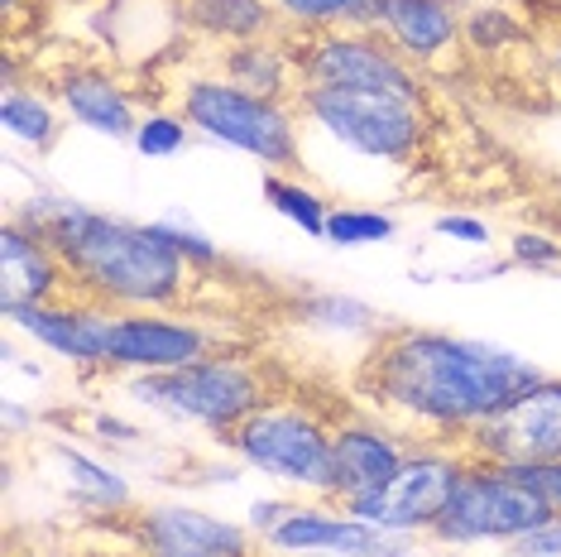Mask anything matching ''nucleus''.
Segmentation results:
<instances>
[{
    "label": "nucleus",
    "instance_id": "obj_17",
    "mask_svg": "<svg viewBox=\"0 0 561 557\" xmlns=\"http://www.w3.org/2000/svg\"><path fill=\"white\" fill-rule=\"evenodd\" d=\"M461 24H466V10L456 0H389L379 34H385L399 58H408L413 68H427L446 48H456Z\"/></svg>",
    "mask_w": 561,
    "mask_h": 557
},
{
    "label": "nucleus",
    "instance_id": "obj_26",
    "mask_svg": "<svg viewBox=\"0 0 561 557\" xmlns=\"http://www.w3.org/2000/svg\"><path fill=\"white\" fill-rule=\"evenodd\" d=\"M393 236V217L369 207H331L327 217V240L331 246H379Z\"/></svg>",
    "mask_w": 561,
    "mask_h": 557
},
{
    "label": "nucleus",
    "instance_id": "obj_33",
    "mask_svg": "<svg viewBox=\"0 0 561 557\" xmlns=\"http://www.w3.org/2000/svg\"><path fill=\"white\" fill-rule=\"evenodd\" d=\"M432 231L437 236H451V240H466V246H484L490 240V226L480 217H461V212H446V217L432 221Z\"/></svg>",
    "mask_w": 561,
    "mask_h": 557
},
{
    "label": "nucleus",
    "instance_id": "obj_14",
    "mask_svg": "<svg viewBox=\"0 0 561 557\" xmlns=\"http://www.w3.org/2000/svg\"><path fill=\"white\" fill-rule=\"evenodd\" d=\"M20 332H30L34 341H44L48 351H58L72 365H92L106 371V341H111V308L82 298H58V303H30V308H10L5 312Z\"/></svg>",
    "mask_w": 561,
    "mask_h": 557
},
{
    "label": "nucleus",
    "instance_id": "obj_24",
    "mask_svg": "<svg viewBox=\"0 0 561 557\" xmlns=\"http://www.w3.org/2000/svg\"><path fill=\"white\" fill-rule=\"evenodd\" d=\"M302 318L317 322V327H327V332H365V337L379 332V312L365 308V303H355V298H341V294L302 298Z\"/></svg>",
    "mask_w": 561,
    "mask_h": 557
},
{
    "label": "nucleus",
    "instance_id": "obj_10",
    "mask_svg": "<svg viewBox=\"0 0 561 557\" xmlns=\"http://www.w3.org/2000/svg\"><path fill=\"white\" fill-rule=\"evenodd\" d=\"M461 452L470 462L494 466H542L561 462V379L542 375L533 389L508 399L480 428H470Z\"/></svg>",
    "mask_w": 561,
    "mask_h": 557
},
{
    "label": "nucleus",
    "instance_id": "obj_38",
    "mask_svg": "<svg viewBox=\"0 0 561 557\" xmlns=\"http://www.w3.org/2000/svg\"><path fill=\"white\" fill-rule=\"evenodd\" d=\"M145 557H169V553H145Z\"/></svg>",
    "mask_w": 561,
    "mask_h": 557
},
{
    "label": "nucleus",
    "instance_id": "obj_16",
    "mask_svg": "<svg viewBox=\"0 0 561 557\" xmlns=\"http://www.w3.org/2000/svg\"><path fill=\"white\" fill-rule=\"evenodd\" d=\"M336 504H298L274 534H264L274 553H336V557H385L389 548H399L389 534L351 519L346 510L331 514Z\"/></svg>",
    "mask_w": 561,
    "mask_h": 557
},
{
    "label": "nucleus",
    "instance_id": "obj_5",
    "mask_svg": "<svg viewBox=\"0 0 561 557\" xmlns=\"http://www.w3.org/2000/svg\"><path fill=\"white\" fill-rule=\"evenodd\" d=\"M130 395L139 403H149V409L202 423L221 437L245 423L254 409L278 399L260 371V361L226 356V351H216V356L197 361V365H183V371H169V375H135Z\"/></svg>",
    "mask_w": 561,
    "mask_h": 557
},
{
    "label": "nucleus",
    "instance_id": "obj_15",
    "mask_svg": "<svg viewBox=\"0 0 561 557\" xmlns=\"http://www.w3.org/2000/svg\"><path fill=\"white\" fill-rule=\"evenodd\" d=\"M68 264L39 231L20 226L15 217L0 231V312L30 308V303L68 298Z\"/></svg>",
    "mask_w": 561,
    "mask_h": 557
},
{
    "label": "nucleus",
    "instance_id": "obj_6",
    "mask_svg": "<svg viewBox=\"0 0 561 557\" xmlns=\"http://www.w3.org/2000/svg\"><path fill=\"white\" fill-rule=\"evenodd\" d=\"M557 510L518 471L494 462H470L456 480L442 519L432 524V538L466 548V543H514L533 528L552 524Z\"/></svg>",
    "mask_w": 561,
    "mask_h": 557
},
{
    "label": "nucleus",
    "instance_id": "obj_29",
    "mask_svg": "<svg viewBox=\"0 0 561 557\" xmlns=\"http://www.w3.org/2000/svg\"><path fill=\"white\" fill-rule=\"evenodd\" d=\"M163 231L173 236V246L183 250V255H187V264H193V270H202V274H207V270H221V264H226V255H221V250L211 246L207 236L197 231L193 221H183V217H163Z\"/></svg>",
    "mask_w": 561,
    "mask_h": 557
},
{
    "label": "nucleus",
    "instance_id": "obj_9",
    "mask_svg": "<svg viewBox=\"0 0 561 557\" xmlns=\"http://www.w3.org/2000/svg\"><path fill=\"white\" fill-rule=\"evenodd\" d=\"M461 471H466L461 447H451V442H413V452L403 457V466L393 471L389 486L369 490L360 500L336 504V510H346L351 519H360V524L379 528V534H389V538L432 534V524L442 519Z\"/></svg>",
    "mask_w": 561,
    "mask_h": 557
},
{
    "label": "nucleus",
    "instance_id": "obj_27",
    "mask_svg": "<svg viewBox=\"0 0 561 557\" xmlns=\"http://www.w3.org/2000/svg\"><path fill=\"white\" fill-rule=\"evenodd\" d=\"M187 125L178 111H149V116H139V130H135V149L149 159H169L178 149L187 145Z\"/></svg>",
    "mask_w": 561,
    "mask_h": 557
},
{
    "label": "nucleus",
    "instance_id": "obj_19",
    "mask_svg": "<svg viewBox=\"0 0 561 557\" xmlns=\"http://www.w3.org/2000/svg\"><path fill=\"white\" fill-rule=\"evenodd\" d=\"M221 78L236 82L240 92L270 96V101H288V106L302 92V72H298V58H293L288 34H270V39L231 44L221 54Z\"/></svg>",
    "mask_w": 561,
    "mask_h": 557
},
{
    "label": "nucleus",
    "instance_id": "obj_12",
    "mask_svg": "<svg viewBox=\"0 0 561 557\" xmlns=\"http://www.w3.org/2000/svg\"><path fill=\"white\" fill-rule=\"evenodd\" d=\"M408 452H413V442L385 428L379 418H369V413L341 418L336 437H331V500L327 504H346V500H360L369 490L389 486Z\"/></svg>",
    "mask_w": 561,
    "mask_h": 557
},
{
    "label": "nucleus",
    "instance_id": "obj_4",
    "mask_svg": "<svg viewBox=\"0 0 561 557\" xmlns=\"http://www.w3.org/2000/svg\"><path fill=\"white\" fill-rule=\"evenodd\" d=\"M341 418L317 413L308 399L278 395L264 409H254L245 423L231 428L226 442L240 462L260 466L288 486L308 490L317 500H331V437Z\"/></svg>",
    "mask_w": 561,
    "mask_h": 557
},
{
    "label": "nucleus",
    "instance_id": "obj_30",
    "mask_svg": "<svg viewBox=\"0 0 561 557\" xmlns=\"http://www.w3.org/2000/svg\"><path fill=\"white\" fill-rule=\"evenodd\" d=\"M508 260H514V270H557V264H561V246L552 236L518 231L514 240H508Z\"/></svg>",
    "mask_w": 561,
    "mask_h": 557
},
{
    "label": "nucleus",
    "instance_id": "obj_37",
    "mask_svg": "<svg viewBox=\"0 0 561 557\" xmlns=\"http://www.w3.org/2000/svg\"><path fill=\"white\" fill-rule=\"evenodd\" d=\"M385 557H417V553H403V548H389Z\"/></svg>",
    "mask_w": 561,
    "mask_h": 557
},
{
    "label": "nucleus",
    "instance_id": "obj_11",
    "mask_svg": "<svg viewBox=\"0 0 561 557\" xmlns=\"http://www.w3.org/2000/svg\"><path fill=\"white\" fill-rule=\"evenodd\" d=\"M207 356H216V346L202 322H178L169 312H111L106 371L169 375Z\"/></svg>",
    "mask_w": 561,
    "mask_h": 557
},
{
    "label": "nucleus",
    "instance_id": "obj_21",
    "mask_svg": "<svg viewBox=\"0 0 561 557\" xmlns=\"http://www.w3.org/2000/svg\"><path fill=\"white\" fill-rule=\"evenodd\" d=\"M0 125H5L15 139H24V145H34V149H48L62 130L54 101L39 96V92H24V87H15V82H5V96H0Z\"/></svg>",
    "mask_w": 561,
    "mask_h": 557
},
{
    "label": "nucleus",
    "instance_id": "obj_34",
    "mask_svg": "<svg viewBox=\"0 0 561 557\" xmlns=\"http://www.w3.org/2000/svg\"><path fill=\"white\" fill-rule=\"evenodd\" d=\"M293 510H298V504H288V500H254L250 504V524L260 528V534H274V528L284 524Z\"/></svg>",
    "mask_w": 561,
    "mask_h": 557
},
{
    "label": "nucleus",
    "instance_id": "obj_25",
    "mask_svg": "<svg viewBox=\"0 0 561 557\" xmlns=\"http://www.w3.org/2000/svg\"><path fill=\"white\" fill-rule=\"evenodd\" d=\"M523 34V20L514 15V5H470L461 39L476 48V54H494V48H508Z\"/></svg>",
    "mask_w": 561,
    "mask_h": 557
},
{
    "label": "nucleus",
    "instance_id": "obj_32",
    "mask_svg": "<svg viewBox=\"0 0 561 557\" xmlns=\"http://www.w3.org/2000/svg\"><path fill=\"white\" fill-rule=\"evenodd\" d=\"M508 471H518L523 480H528L538 496L552 504V510L561 514V462H542V466H508Z\"/></svg>",
    "mask_w": 561,
    "mask_h": 557
},
{
    "label": "nucleus",
    "instance_id": "obj_8",
    "mask_svg": "<svg viewBox=\"0 0 561 557\" xmlns=\"http://www.w3.org/2000/svg\"><path fill=\"white\" fill-rule=\"evenodd\" d=\"M298 116L322 125L331 139L365 159L408 163L427 139V116L417 101L385 96V92H346V87H302Z\"/></svg>",
    "mask_w": 561,
    "mask_h": 557
},
{
    "label": "nucleus",
    "instance_id": "obj_1",
    "mask_svg": "<svg viewBox=\"0 0 561 557\" xmlns=\"http://www.w3.org/2000/svg\"><path fill=\"white\" fill-rule=\"evenodd\" d=\"M547 371L508 346L432 327H379L355 365V403L408 442L461 447L470 428L533 389Z\"/></svg>",
    "mask_w": 561,
    "mask_h": 557
},
{
    "label": "nucleus",
    "instance_id": "obj_13",
    "mask_svg": "<svg viewBox=\"0 0 561 557\" xmlns=\"http://www.w3.org/2000/svg\"><path fill=\"white\" fill-rule=\"evenodd\" d=\"M135 538L145 553H169V557H260L250 548V534L240 524H226V519H216V514L187 510V504L139 510Z\"/></svg>",
    "mask_w": 561,
    "mask_h": 557
},
{
    "label": "nucleus",
    "instance_id": "obj_18",
    "mask_svg": "<svg viewBox=\"0 0 561 557\" xmlns=\"http://www.w3.org/2000/svg\"><path fill=\"white\" fill-rule=\"evenodd\" d=\"M54 96L62 101V111H68L72 121L106 135V139H135V130H139L135 96L125 92L116 78H106V72H96V68H62L54 78Z\"/></svg>",
    "mask_w": 561,
    "mask_h": 557
},
{
    "label": "nucleus",
    "instance_id": "obj_31",
    "mask_svg": "<svg viewBox=\"0 0 561 557\" xmlns=\"http://www.w3.org/2000/svg\"><path fill=\"white\" fill-rule=\"evenodd\" d=\"M508 557H561V514L552 524H542V528H533V534L508 543Z\"/></svg>",
    "mask_w": 561,
    "mask_h": 557
},
{
    "label": "nucleus",
    "instance_id": "obj_3",
    "mask_svg": "<svg viewBox=\"0 0 561 557\" xmlns=\"http://www.w3.org/2000/svg\"><path fill=\"white\" fill-rule=\"evenodd\" d=\"M178 116L216 145L245 149L270 173H293L302 159L298 149V106L240 92L226 78H193L178 92Z\"/></svg>",
    "mask_w": 561,
    "mask_h": 557
},
{
    "label": "nucleus",
    "instance_id": "obj_7",
    "mask_svg": "<svg viewBox=\"0 0 561 557\" xmlns=\"http://www.w3.org/2000/svg\"><path fill=\"white\" fill-rule=\"evenodd\" d=\"M288 44L298 58L302 87H346V92H385V96H403L423 106V72L408 58H399L389 48V39L379 30H298L288 24Z\"/></svg>",
    "mask_w": 561,
    "mask_h": 557
},
{
    "label": "nucleus",
    "instance_id": "obj_23",
    "mask_svg": "<svg viewBox=\"0 0 561 557\" xmlns=\"http://www.w3.org/2000/svg\"><path fill=\"white\" fill-rule=\"evenodd\" d=\"M58 462H62V471H68L72 490H78L82 500H96V504H106V510H125V504H130V486H125L111 466L92 462L87 452L58 447Z\"/></svg>",
    "mask_w": 561,
    "mask_h": 557
},
{
    "label": "nucleus",
    "instance_id": "obj_22",
    "mask_svg": "<svg viewBox=\"0 0 561 557\" xmlns=\"http://www.w3.org/2000/svg\"><path fill=\"white\" fill-rule=\"evenodd\" d=\"M264 197L274 202V212H284L288 221H298L308 236L327 240V217H331V207L322 202V193H317V187L298 183L293 173H264Z\"/></svg>",
    "mask_w": 561,
    "mask_h": 557
},
{
    "label": "nucleus",
    "instance_id": "obj_28",
    "mask_svg": "<svg viewBox=\"0 0 561 557\" xmlns=\"http://www.w3.org/2000/svg\"><path fill=\"white\" fill-rule=\"evenodd\" d=\"M274 10L293 30H336L346 24L351 0H274Z\"/></svg>",
    "mask_w": 561,
    "mask_h": 557
},
{
    "label": "nucleus",
    "instance_id": "obj_36",
    "mask_svg": "<svg viewBox=\"0 0 561 557\" xmlns=\"http://www.w3.org/2000/svg\"><path fill=\"white\" fill-rule=\"evenodd\" d=\"M547 54H552L557 72H561V15H557V34H552V44H547Z\"/></svg>",
    "mask_w": 561,
    "mask_h": 557
},
{
    "label": "nucleus",
    "instance_id": "obj_35",
    "mask_svg": "<svg viewBox=\"0 0 561 557\" xmlns=\"http://www.w3.org/2000/svg\"><path fill=\"white\" fill-rule=\"evenodd\" d=\"M385 10H389V0H351L346 30H379V24H385Z\"/></svg>",
    "mask_w": 561,
    "mask_h": 557
},
{
    "label": "nucleus",
    "instance_id": "obj_20",
    "mask_svg": "<svg viewBox=\"0 0 561 557\" xmlns=\"http://www.w3.org/2000/svg\"><path fill=\"white\" fill-rule=\"evenodd\" d=\"M183 15L193 30L211 34L221 44L270 39V34L288 30L284 15L274 10V0H183Z\"/></svg>",
    "mask_w": 561,
    "mask_h": 557
},
{
    "label": "nucleus",
    "instance_id": "obj_2",
    "mask_svg": "<svg viewBox=\"0 0 561 557\" xmlns=\"http://www.w3.org/2000/svg\"><path fill=\"white\" fill-rule=\"evenodd\" d=\"M39 231L68 264V298L111 312H178L193 298L202 270L173 246L163 221H121L72 197H30L10 212Z\"/></svg>",
    "mask_w": 561,
    "mask_h": 557
}]
</instances>
